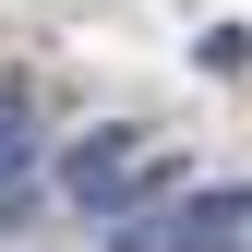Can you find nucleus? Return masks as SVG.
I'll list each match as a JSON object with an SVG mask.
<instances>
[{"mask_svg":"<svg viewBox=\"0 0 252 252\" xmlns=\"http://www.w3.org/2000/svg\"><path fill=\"white\" fill-rule=\"evenodd\" d=\"M60 192L96 216V228H120V216H144L156 192H168V156H144L132 120H96V132H72V144H60Z\"/></svg>","mask_w":252,"mask_h":252,"instance_id":"obj_1","label":"nucleus"},{"mask_svg":"<svg viewBox=\"0 0 252 252\" xmlns=\"http://www.w3.org/2000/svg\"><path fill=\"white\" fill-rule=\"evenodd\" d=\"M252 240V180H192V192H156L144 216H120L108 252H240Z\"/></svg>","mask_w":252,"mask_h":252,"instance_id":"obj_2","label":"nucleus"},{"mask_svg":"<svg viewBox=\"0 0 252 252\" xmlns=\"http://www.w3.org/2000/svg\"><path fill=\"white\" fill-rule=\"evenodd\" d=\"M36 168V120H24V96H0V192Z\"/></svg>","mask_w":252,"mask_h":252,"instance_id":"obj_3","label":"nucleus"},{"mask_svg":"<svg viewBox=\"0 0 252 252\" xmlns=\"http://www.w3.org/2000/svg\"><path fill=\"white\" fill-rule=\"evenodd\" d=\"M240 252H252V240H240Z\"/></svg>","mask_w":252,"mask_h":252,"instance_id":"obj_4","label":"nucleus"}]
</instances>
